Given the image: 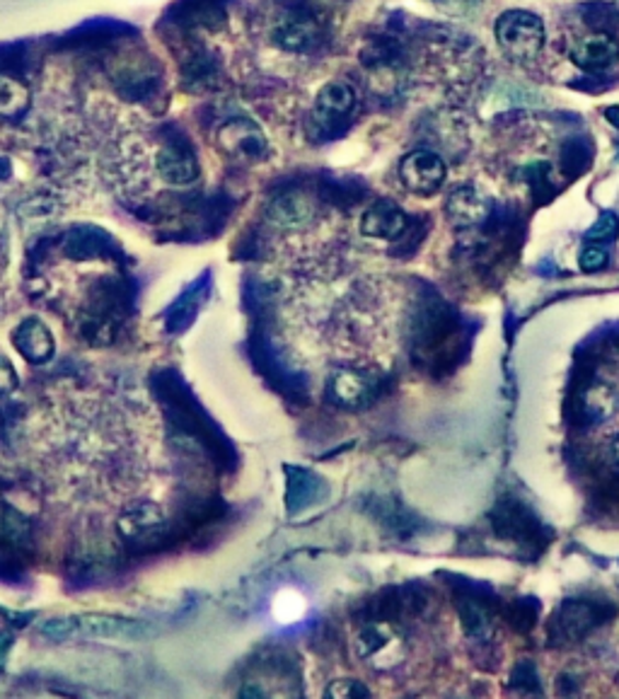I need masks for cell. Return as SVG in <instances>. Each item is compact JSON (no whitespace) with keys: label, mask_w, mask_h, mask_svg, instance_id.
<instances>
[{"label":"cell","mask_w":619,"mask_h":699,"mask_svg":"<svg viewBox=\"0 0 619 699\" xmlns=\"http://www.w3.org/2000/svg\"><path fill=\"white\" fill-rule=\"evenodd\" d=\"M220 146L228 156L244 162H260L268 153L262 129L250 119H236L220 129Z\"/></svg>","instance_id":"obj_5"},{"label":"cell","mask_w":619,"mask_h":699,"mask_svg":"<svg viewBox=\"0 0 619 699\" xmlns=\"http://www.w3.org/2000/svg\"><path fill=\"white\" fill-rule=\"evenodd\" d=\"M314 216V204L310 196L294 192V194H284L268 208V218L274 220L276 226L284 228H296L308 224V220Z\"/></svg>","instance_id":"obj_12"},{"label":"cell","mask_w":619,"mask_h":699,"mask_svg":"<svg viewBox=\"0 0 619 699\" xmlns=\"http://www.w3.org/2000/svg\"><path fill=\"white\" fill-rule=\"evenodd\" d=\"M612 452H615V460L619 462V436H617L615 443H612Z\"/></svg>","instance_id":"obj_20"},{"label":"cell","mask_w":619,"mask_h":699,"mask_svg":"<svg viewBox=\"0 0 619 699\" xmlns=\"http://www.w3.org/2000/svg\"><path fill=\"white\" fill-rule=\"evenodd\" d=\"M406 228V216L400 206L394 202H376L368 211L364 214V220H360V232L366 238H376V240H394L400 238Z\"/></svg>","instance_id":"obj_8"},{"label":"cell","mask_w":619,"mask_h":699,"mask_svg":"<svg viewBox=\"0 0 619 699\" xmlns=\"http://www.w3.org/2000/svg\"><path fill=\"white\" fill-rule=\"evenodd\" d=\"M158 177L168 184H192L198 177V165L192 148L182 141L162 144L156 156Z\"/></svg>","instance_id":"obj_6"},{"label":"cell","mask_w":619,"mask_h":699,"mask_svg":"<svg viewBox=\"0 0 619 699\" xmlns=\"http://www.w3.org/2000/svg\"><path fill=\"white\" fill-rule=\"evenodd\" d=\"M310 25L302 20H290L284 25V30L278 32V39H282L284 46H290V49H306V44L310 42Z\"/></svg>","instance_id":"obj_15"},{"label":"cell","mask_w":619,"mask_h":699,"mask_svg":"<svg viewBox=\"0 0 619 699\" xmlns=\"http://www.w3.org/2000/svg\"><path fill=\"white\" fill-rule=\"evenodd\" d=\"M446 162L431 150H414L400 162V182L419 196L436 194L446 182Z\"/></svg>","instance_id":"obj_4"},{"label":"cell","mask_w":619,"mask_h":699,"mask_svg":"<svg viewBox=\"0 0 619 699\" xmlns=\"http://www.w3.org/2000/svg\"><path fill=\"white\" fill-rule=\"evenodd\" d=\"M492 214V204L486 196L479 194L474 186H458L446 199V216L455 228H474L482 226Z\"/></svg>","instance_id":"obj_7"},{"label":"cell","mask_w":619,"mask_h":699,"mask_svg":"<svg viewBox=\"0 0 619 699\" xmlns=\"http://www.w3.org/2000/svg\"><path fill=\"white\" fill-rule=\"evenodd\" d=\"M578 266L583 272H600L607 266V252L600 244L591 242L588 248H583V252L578 254Z\"/></svg>","instance_id":"obj_18"},{"label":"cell","mask_w":619,"mask_h":699,"mask_svg":"<svg viewBox=\"0 0 619 699\" xmlns=\"http://www.w3.org/2000/svg\"><path fill=\"white\" fill-rule=\"evenodd\" d=\"M600 622V615L595 610V605L583 603V600H574L566 603L562 612H559V629L566 639H578L583 634H588L591 629Z\"/></svg>","instance_id":"obj_13"},{"label":"cell","mask_w":619,"mask_h":699,"mask_svg":"<svg viewBox=\"0 0 619 699\" xmlns=\"http://www.w3.org/2000/svg\"><path fill=\"white\" fill-rule=\"evenodd\" d=\"M30 448L54 492L83 504L141 499L160 438L144 406L98 388H56L30 422Z\"/></svg>","instance_id":"obj_1"},{"label":"cell","mask_w":619,"mask_h":699,"mask_svg":"<svg viewBox=\"0 0 619 699\" xmlns=\"http://www.w3.org/2000/svg\"><path fill=\"white\" fill-rule=\"evenodd\" d=\"M434 3L448 15H467L477 8V0H434Z\"/></svg>","instance_id":"obj_19"},{"label":"cell","mask_w":619,"mask_h":699,"mask_svg":"<svg viewBox=\"0 0 619 699\" xmlns=\"http://www.w3.org/2000/svg\"><path fill=\"white\" fill-rule=\"evenodd\" d=\"M354 102H356L354 90L348 88L346 83H339V80H334V83H326L318 92V100H314V110H312L314 122L334 124L354 110Z\"/></svg>","instance_id":"obj_10"},{"label":"cell","mask_w":619,"mask_h":699,"mask_svg":"<svg viewBox=\"0 0 619 699\" xmlns=\"http://www.w3.org/2000/svg\"><path fill=\"white\" fill-rule=\"evenodd\" d=\"M619 236V218L615 214H603L598 220H595V226L588 228L586 238L588 242H610Z\"/></svg>","instance_id":"obj_16"},{"label":"cell","mask_w":619,"mask_h":699,"mask_svg":"<svg viewBox=\"0 0 619 699\" xmlns=\"http://www.w3.org/2000/svg\"><path fill=\"white\" fill-rule=\"evenodd\" d=\"M25 330L30 336H32V344H25L22 346V352H25V356L34 358V360H42V358H49L51 356V336L49 332H46L39 322H27Z\"/></svg>","instance_id":"obj_14"},{"label":"cell","mask_w":619,"mask_h":699,"mask_svg":"<svg viewBox=\"0 0 619 699\" xmlns=\"http://www.w3.org/2000/svg\"><path fill=\"white\" fill-rule=\"evenodd\" d=\"M326 398L348 412L366 410L378 398V382L356 368H339L326 380Z\"/></svg>","instance_id":"obj_3"},{"label":"cell","mask_w":619,"mask_h":699,"mask_svg":"<svg viewBox=\"0 0 619 699\" xmlns=\"http://www.w3.org/2000/svg\"><path fill=\"white\" fill-rule=\"evenodd\" d=\"M496 42L511 61H535L545 46L542 20L528 10H508L496 20Z\"/></svg>","instance_id":"obj_2"},{"label":"cell","mask_w":619,"mask_h":699,"mask_svg":"<svg viewBox=\"0 0 619 699\" xmlns=\"http://www.w3.org/2000/svg\"><path fill=\"white\" fill-rule=\"evenodd\" d=\"M324 695L332 699H358V697H370V690L364 683L344 678V680H334L330 687H326Z\"/></svg>","instance_id":"obj_17"},{"label":"cell","mask_w":619,"mask_h":699,"mask_svg":"<svg viewBox=\"0 0 619 699\" xmlns=\"http://www.w3.org/2000/svg\"><path fill=\"white\" fill-rule=\"evenodd\" d=\"M402 644V637L390 622H372L356 637V654L360 658H380Z\"/></svg>","instance_id":"obj_11"},{"label":"cell","mask_w":619,"mask_h":699,"mask_svg":"<svg viewBox=\"0 0 619 699\" xmlns=\"http://www.w3.org/2000/svg\"><path fill=\"white\" fill-rule=\"evenodd\" d=\"M619 58V44L607 37V34H593V37L578 39L571 46V61H574L583 71H605Z\"/></svg>","instance_id":"obj_9"}]
</instances>
